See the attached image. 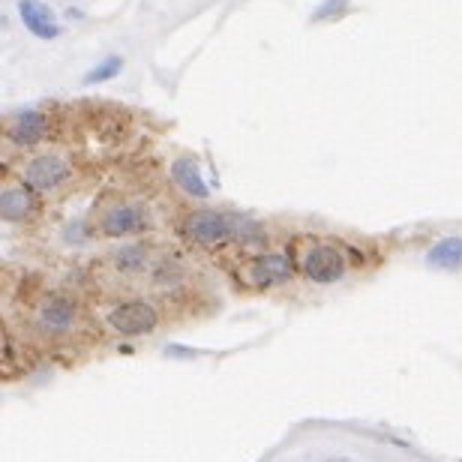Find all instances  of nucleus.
<instances>
[{
    "instance_id": "1",
    "label": "nucleus",
    "mask_w": 462,
    "mask_h": 462,
    "mask_svg": "<svg viewBox=\"0 0 462 462\" xmlns=\"http://www.w3.org/2000/svg\"><path fill=\"white\" fill-rule=\"evenodd\" d=\"M183 235L199 246H223L235 235V226L226 214H217V210H196L183 219Z\"/></svg>"
},
{
    "instance_id": "2",
    "label": "nucleus",
    "mask_w": 462,
    "mask_h": 462,
    "mask_svg": "<svg viewBox=\"0 0 462 462\" xmlns=\"http://www.w3.org/2000/svg\"><path fill=\"white\" fill-rule=\"evenodd\" d=\"M69 174H72L69 162L63 160L60 153H40L24 165L22 178L27 187L36 192H51V189L63 187V183L69 180Z\"/></svg>"
},
{
    "instance_id": "3",
    "label": "nucleus",
    "mask_w": 462,
    "mask_h": 462,
    "mask_svg": "<svg viewBox=\"0 0 462 462\" xmlns=\"http://www.w3.org/2000/svg\"><path fill=\"white\" fill-rule=\"evenodd\" d=\"M151 228V219H147V210L142 205H129V201H117V205L106 208L103 217H99V231L108 237H133V235H144Z\"/></svg>"
},
{
    "instance_id": "4",
    "label": "nucleus",
    "mask_w": 462,
    "mask_h": 462,
    "mask_svg": "<svg viewBox=\"0 0 462 462\" xmlns=\"http://www.w3.org/2000/svg\"><path fill=\"white\" fill-rule=\"evenodd\" d=\"M160 321V312L153 310V303L147 300H126L108 312V325L124 337H142L151 334Z\"/></svg>"
},
{
    "instance_id": "5",
    "label": "nucleus",
    "mask_w": 462,
    "mask_h": 462,
    "mask_svg": "<svg viewBox=\"0 0 462 462\" xmlns=\"http://www.w3.org/2000/svg\"><path fill=\"white\" fill-rule=\"evenodd\" d=\"M343 273H346V258L337 246L312 244L307 253H303V276H307V280L328 285V282L343 280Z\"/></svg>"
},
{
    "instance_id": "6",
    "label": "nucleus",
    "mask_w": 462,
    "mask_h": 462,
    "mask_svg": "<svg viewBox=\"0 0 462 462\" xmlns=\"http://www.w3.org/2000/svg\"><path fill=\"white\" fill-rule=\"evenodd\" d=\"M49 135V117L40 108H27L6 117V142L15 147H33Z\"/></svg>"
},
{
    "instance_id": "7",
    "label": "nucleus",
    "mask_w": 462,
    "mask_h": 462,
    "mask_svg": "<svg viewBox=\"0 0 462 462\" xmlns=\"http://www.w3.org/2000/svg\"><path fill=\"white\" fill-rule=\"evenodd\" d=\"M291 255L289 253H264L255 255L246 267V276L253 280L258 289H271L285 280H291Z\"/></svg>"
},
{
    "instance_id": "8",
    "label": "nucleus",
    "mask_w": 462,
    "mask_h": 462,
    "mask_svg": "<svg viewBox=\"0 0 462 462\" xmlns=\"http://www.w3.org/2000/svg\"><path fill=\"white\" fill-rule=\"evenodd\" d=\"M18 18H22V24L36 40L51 42L63 33V27L58 24V15H54L42 0H18Z\"/></svg>"
},
{
    "instance_id": "9",
    "label": "nucleus",
    "mask_w": 462,
    "mask_h": 462,
    "mask_svg": "<svg viewBox=\"0 0 462 462\" xmlns=\"http://www.w3.org/2000/svg\"><path fill=\"white\" fill-rule=\"evenodd\" d=\"M36 210V189H31L27 183L22 187H6L0 192V217L6 223H24Z\"/></svg>"
},
{
    "instance_id": "10",
    "label": "nucleus",
    "mask_w": 462,
    "mask_h": 462,
    "mask_svg": "<svg viewBox=\"0 0 462 462\" xmlns=\"http://www.w3.org/2000/svg\"><path fill=\"white\" fill-rule=\"evenodd\" d=\"M171 178L192 199H208L210 196V187L205 183V178H201L196 160H189V156H180V160L171 162Z\"/></svg>"
},
{
    "instance_id": "11",
    "label": "nucleus",
    "mask_w": 462,
    "mask_h": 462,
    "mask_svg": "<svg viewBox=\"0 0 462 462\" xmlns=\"http://www.w3.org/2000/svg\"><path fill=\"white\" fill-rule=\"evenodd\" d=\"M40 319H42L45 328L67 330L72 321H76V303H72L69 298H60V294H54V298H49V300L42 303Z\"/></svg>"
},
{
    "instance_id": "12",
    "label": "nucleus",
    "mask_w": 462,
    "mask_h": 462,
    "mask_svg": "<svg viewBox=\"0 0 462 462\" xmlns=\"http://www.w3.org/2000/svg\"><path fill=\"white\" fill-rule=\"evenodd\" d=\"M427 264L436 271H459L462 267V237H445L430 249Z\"/></svg>"
},
{
    "instance_id": "13",
    "label": "nucleus",
    "mask_w": 462,
    "mask_h": 462,
    "mask_svg": "<svg viewBox=\"0 0 462 462\" xmlns=\"http://www.w3.org/2000/svg\"><path fill=\"white\" fill-rule=\"evenodd\" d=\"M147 249L144 246H124V249H117V253H112V264H115V271L120 273H142L144 267H147Z\"/></svg>"
},
{
    "instance_id": "14",
    "label": "nucleus",
    "mask_w": 462,
    "mask_h": 462,
    "mask_svg": "<svg viewBox=\"0 0 462 462\" xmlns=\"http://www.w3.org/2000/svg\"><path fill=\"white\" fill-rule=\"evenodd\" d=\"M124 72V58H106L103 63H97L94 69L85 76V85H103V81H112Z\"/></svg>"
},
{
    "instance_id": "15",
    "label": "nucleus",
    "mask_w": 462,
    "mask_h": 462,
    "mask_svg": "<svg viewBox=\"0 0 462 462\" xmlns=\"http://www.w3.org/2000/svg\"><path fill=\"white\" fill-rule=\"evenodd\" d=\"M346 6H348V0H325L319 9H316V22H321V18H334V15H339V13H346Z\"/></svg>"
}]
</instances>
